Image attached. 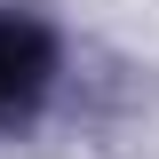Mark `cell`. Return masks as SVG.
I'll return each mask as SVG.
<instances>
[{"mask_svg": "<svg viewBox=\"0 0 159 159\" xmlns=\"http://www.w3.org/2000/svg\"><path fill=\"white\" fill-rule=\"evenodd\" d=\"M40 88H48V32H32V24H0V119L24 111Z\"/></svg>", "mask_w": 159, "mask_h": 159, "instance_id": "obj_1", "label": "cell"}]
</instances>
